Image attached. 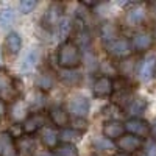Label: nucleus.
Listing matches in <instances>:
<instances>
[{"mask_svg":"<svg viewBox=\"0 0 156 156\" xmlns=\"http://www.w3.org/2000/svg\"><path fill=\"white\" fill-rule=\"evenodd\" d=\"M122 114V108L117 105V103H111L108 105L105 109H103V115L106 117V122H111V120H119V117Z\"/></svg>","mask_w":156,"mask_h":156,"instance_id":"nucleus-26","label":"nucleus"},{"mask_svg":"<svg viewBox=\"0 0 156 156\" xmlns=\"http://www.w3.org/2000/svg\"><path fill=\"white\" fill-rule=\"evenodd\" d=\"M142 148H144V156H156V140H147V144H144Z\"/></svg>","mask_w":156,"mask_h":156,"instance_id":"nucleus-32","label":"nucleus"},{"mask_svg":"<svg viewBox=\"0 0 156 156\" xmlns=\"http://www.w3.org/2000/svg\"><path fill=\"white\" fill-rule=\"evenodd\" d=\"M17 147L14 137L9 134V131L0 133V156H16Z\"/></svg>","mask_w":156,"mask_h":156,"instance_id":"nucleus-19","label":"nucleus"},{"mask_svg":"<svg viewBox=\"0 0 156 156\" xmlns=\"http://www.w3.org/2000/svg\"><path fill=\"white\" fill-rule=\"evenodd\" d=\"M41 140L47 148L55 150L59 145V131L53 126H44L41 129Z\"/></svg>","mask_w":156,"mask_h":156,"instance_id":"nucleus-20","label":"nucleus"},{"mask_svg":"<svg viewBox=\"0 0 156 156\" xmlns=\"http://www.w3.org/2000/svg\"><path fill=\"white\" fill-rule=\"evenodd\" d=\"M115 156H126V154H122V153H119V154H115Z\"/></svg>","mask_w":156,"mask_h":156,"instance_id":"nucleus-39","label":"nucleus"},{"mask_svg":"<svg viewBox=\"0 0 156 156\" xmlns=\"http://www.w3.org/2000/svg\"><path fill=\"white\" fill-rule=\"evenodd\" d=\"M90 109V101L87 100V97L81 95V94H76L73 97H70L69 100V112L72 114V117L75 119H86L87 114Z\"/></svg>","mask_w":156,"mask_h":156,"instance_id":"nucleus-4","label":"nucleus"},{"mask_svg":"<svg viewBox=\"0 0 156 156\" xmlns=\"http://www.w3.org/2000/svg\"><path fill=\"white\" fill-rule=\"evenodd\" d=\"M48 117H50V120L53 122L59 129L66 128L70 123V114L62 106H51L48 109Z\"/></svg>","mask_w":156,"mask_h":156,"instance_id":"nucleus-16","label":"nucleus"},{"mask_svg":"<svg viewBox=\"0 0 156 156\" xmlns=\"http://www.w3.org/2000/svg\"><path fill=\"white\" fill-rule=\"evenodd\" d=\"M106 51L108 55L112 56V58H117V59H125V58H129V55L133 53V47H131V41L126 37H119L115 39L114 42L108 44L106 45Z\"/></svg>","mask_w":156,"mask_h":156,"instance_id":"nucleus-3","label":"nucleus"},{"mask_svg":"<svg viewBox=\"0 0 156 156\" xmlns=\"http://www.w3.org/2000/svg\"><path fill=\"white\" fill-rule=\"evenodd\" d=\"M70 20L67 19V17H62L61 20H59V23L56 25V30H58V34H59V37H66L67 34H69V31H70Z\"/></svg>","mask_w":156,"mask_h":156,"instance_id":"nucleus-29","label":"nucleus"},{"mask_svg":"<svg viewBox=\"0 0 156 156\" xmlns=\"http://www.w3.org/2000/svg\"><path fill=\"white\" fill-rule=\"evenodd\" d=\"M5 112H6V103L0 98V115H3Z\"/></svg>","mask_w":156,"mask_h":156,"instance_id":"nucleus-34","label":"nucleus"},{"mask_svg":"<svg viewBox=\"0 0 156 156\" xmlns=\"http://www.w3.org/2000/svg\"><path fill=\"white\" fill-rule=\"evenodd\" d=\"M59 76H61V80L66 83V84H70V86H73V84H78L81 81V75L78 73V72H75V70H62L61 73H59Z\"/></svg>","mask_w":156,"mask_h":156,"instance_id":"nucleus-27","label":"nucleus"},{"mask_svg":"<svg viewBox=\"0 0 156 156\" xmlns=\"http://www.w3.org/2000/svg\"><path fill=\"white\" fill-rule=\"evenodd\" d=\"M153 37H154V41H156V27H154V31H153Z\"/></svg>","mask_w":156,"mask_h":156,"instance_id":"nucleus-37","label":"nucleus"},{"mask_svg":"<svg viewBox=\"0 0 156 156\" xmlns=\"http://www.w3.org/2000/svg\"><path fill=\"white\" fill-rule=\"evenodd\" d=\"M154 75H156V73H154Z\"/></svg>","mask_w":156,"mask_h":156,"instance_id":"nucleus-40","label":"nucleus"},{"mask_svg":"<svg viewBox=\"0 0 156 156\" xmlns=\"http://www.w3.org/2000/svg\"><path fill=\"white\" fill-rule=\"evenodd\" d=\"M145 109H147V101L140 97H131L125 106V112L129 115V119L142 115L145 112Z\"/></svg>","mask_w":156,"mask_h":156,"instance_id":"nucleus-18","label":"nucleus"},{"mask_svg":"<svg viewBox=\"0 0 156 156\" xmlns=\"http://www.w3.org/2000/svg\"><path fill=\"white\" fill-rule=\"evenodd\" d=\"M55 156H78V150L73 144H66V142H61V144L55 148L53 151Z\"/></svg>","mask_w":156,"mask_h":156,"instance_id":"nucleus-24","label":"nucleus"},{"mask_svg":"<svg viewBox=\"0 0 156 156\" xmlns=\"http://www.w3.org/2000/svg\"><path fill=\"white\" fill-rule=\"evenodd\" d=\"M36 58H37V51L33 48L30 53L27 55V58H25V61L22 62V66H20V69L23 70V72H28V70H31L33 67H34V62H36Z\"/></svg>","mask_w":156,"mask_h":156,"instance_id":"nucleus-28","label":"nucleus"},{"mask_svg":"<svg viewBox=\"0 0 156 156\" xmlns=\"http://www.w3.org/2000/svg\"><path fill=\"white\" fill-rule=\"evenodd\" d=\"M139 66H136V61L131 59V58H125L120 61L119 64V70L120 73L125 76V78H129V76H133L134 75V70H137Z\"/></svg>","mask_w":156,"mask_h":156,"instance_id":"nucleus-23","label":"nucleus"},{"mask_svg":"<svg viewBox=\"0 0 156 156\" xmlns=\"http://www.w3.org/2000/svg\"><path fill=\"white\" fill-rule=\"evenodd\" d=\"M0 62H2V50H0Z\"/></svg>","mask_w":156,"mask_h":156,"instance_id":"nucleus-38","label":"nucleus"},{"mask_svg":"<svg viewBox=\"0 0 156 156\" xmlns=\"http://www.w3.org/2000/svg\"><path fill=\"white\" fill-rule=\"evenodd\" d=\"M129 41H131L133 51L142 53V51H147L151 48V45L154 42V37H153V33H150L147 30H142V31H136Z\"/></svg>","mask_w":156,"mask_h":156,"instance_id":"nucleus-9","label":"nucleus"},{"mask_svg":"<svg viewBox=\"0 0 156 156\" xmlns=\"http://www.w3.org/2000/svg\"><path fill=\"white\" fill-rule=\"evenodd\" d=\"M125 131L128 134H133L136 137L144 139L150 136V123L140 117H134V119H128L125 122Z\"/></svg>","mask_w":156,"mask_h":156,"instance_id":"nucleus-7","label":"nucleus"},{"mask_svg":"<svg viewBox=\"0 0 156 156\" xmlns=\"http://www.w3.org/2000/svg\"><path fill=\"white\" fill-rule=\"evenodd\" d=\"M59 67L64 70H75L78 66L81 64L83 56H81V50L73 41H64L58 47V55H56Z\"/></svg>","mask_w":156,"mask_h":156,"instance_id":"nucleus-1","label":"nucleus"},{"mask_svg":"<svg viewBox=\"0 0 156 156\" xmlns=\"http://www.w3.org/2000/svg\"><path fill=\"white\" fill-rule=\"evenodd\" d=\"M12 20H14V11H12L11 8L9 9H3L2 12H0V23H2V27L9 25Z\"/></svg>","mask_w":156,"mask_h":156,"instance_id":"nucleus-30","label":"nucleus"},{"mask_svg":"<svg viewBox=\"0 0 156 156\" xmlns=\"http://www.w3.org/2000/svg\"><path fill=\"white\" fill-rule=\"evenodd\" d=\"M30 108H28V103L23 101L20 98H16L14 101L9 103V117L14 123H19V122H25V119L30 115Z\"/></svg>","mask_w":156,"mask_h":156,"instance_id":"nucleus-12","label":"nucleus"},{"mask_svg":"<svg viewBox=\"0 0 156 156\" xmlns=\"http://www.w3.org/2000/svg\"><path fill=\"white\" fill-rule=\"evenodd\" d=\"M92 147L98 151H111V150L115 148L112 140H109L106 137H94L92 139Z\"/></svg>","mask_w":156,"mask_h":156,"instance_id":"nucleus-25","label":"nucleus"},{"mask_svg":"<svg viewBox=\"0 0 156 156\" xmlns=\"http://www.w3.org/2000/svg\"><path fill=\"white\" fill-rule=\"evenodd\" d=\"M123 134H125V123H122L120 120L105 122V125H103V137L109 140H117Z\"/></svg>","mask_w":156,"mask_h":156,"instance_id":"nucleus-15","label":"nucleus"},{"mask_svg":"<svg viewBox=\"0 0 156 156\" xmlns=\"http://www.w3.org/2000/svg\"><path fill=\"white\" fill-rule=\"evenodd\" d=\"M115 147L120 150L122 154L136 153L137 150H140L142 147H144V139H140V137H136V136H133V134L125 133L120 139H117Z\"/></svg>","mask_w":156,"mask_h":156,"instance_id":"nucleus-6","label":"nucleus"},{"mask_svg":"<svg viewBox=\"0 0 156 156\" xmlns=\"http://www.w3.org/2000/svg\"><path fill=\"white\" fill-rule=\"evenodd\" d=\"M156 73V56L150 55L145 59H142V62L139 64L137 67V76L140 81H150L153 75Z\"/></svg>","mask_w":156,"mask_h":156,"instance_id":"nucleus-14","label":"nucleus"},{"mask_svg":"<svg viewBox=\"0 0 156 156\" xmlns=\"http://www.w3.org/2000/svg\"><path fill=\"white\" fill-rule=\"evenodd\" d=\"M36 5H37L36 0H22L19 3V8H20L22 14H28V12H31L36 8Z\"/></svg>","mask_w":156,"mask_h":156,"instance_id":"nucleus-31","label":"nucleus"},{"mask_svg":"<svg viewBox=\"0 0 156 156\" xmlns=\"http://www.w3.org/2000/svg\"><path fill=\"white\" fill-rule=\"evenodd\" d=\"M44 125H45V115L41 112H33L22 123V131L23 134H34L37 131H41Z\"/></svg>","mask_w":156,"mask_h":156,"instance_id":"nucleus-11","label":"nucleus"},{"mask_svg":"<svg viewBox=\"0 0 156 156\" xmlns=\"http://www.w3.org/2000/svg\"><path fill=\"white\" fill-rule=\"evenodd\" d=\"M98 33H100V37H101V41L105 42L106 45L114 42L115 39H119L120 37V27L117 25L115 22H103L100 25V28H98Z\"/></svg>","mask_w":156,"mask_h":156,"instance_id":"nucleus-13","label":"nucleus"},{"mask_svg":"<svg viewBox=\"0 0 156 156\" xmlns=\"http://www.w3.org/2000/svg\"><path fill=\"white\" fill-rule=\"evenodd\" d=\"M5 48L9 56H16L22 48V39L16 31H11L5 37Z\"/></svg>","mask_w":156,"mask_h":156,"instance_id":"nucleus-21","label":"nucleus"},{"mask_svg":"<svg viewBox=\"0 0 156 156\" xmlns=\"http://www.w3.org/2000/svg\"><path fill=\"white\" fill-rule=\"evenodd\" d=\"M150 136H153V140H156V120L150 125Z\"/></svg>","mask_w":156,"mask_h":156,"instance_id":"nucleus-33","label":"nucleus"},{"mask_svg":"<svg viewBox=\"0 0 156 156\" xmlns=\"http://www.w3.org/2000/svg\"><path fill=\"white\" fill-rule=\"evenodd\" d=\"M0 98L3 101H14L17 98V87L6 69H0Z\"/></svg>","mask_w":156,"mask_h":156,"instance_id":"nucleus-2","label":"nucleus"},{"mask_svg":"<svg viewBox=\"0 0 156 156\" xmlns=\"http://www.w3.org/2000/svg\"><path fill=\"white\" fill-rule=\"evenodd\" d=\"M62 11H64L62 3H58V2L50 3V6L47 8L45 14L42 17V25H44L45 28H48V30L56 28V25L62 19Z\"/></svg>","mask_w":156,"mask_h":156,"instance_id":"nucleus-8","label":"nucleus"},{"mask_svg":"<svg viewBox=\"0 0 156 156\" xmlns=\"http://www.w3.org/2000/svg\"><path fill=\"white\" fill-rule=\"evenodd\" d=\"M55 81H56V78L55 75L51 73L50 70H41L37 73L36 76V80H34V84H36V89L39 90V92H48V90L55 86Z\"/></svg>","mask_w":156,"mask_h":156,"instance_id":"nucleus-17","label":"nucleus"},{"mask_svg":"<svg viewBox=\"0 0 156 156\" xmlns=\"http://www.w3.org/2000/svg\"><path fill=\"white\" fill-rule=\"evenodd\" d=\"M114 81L112 78L106 76V75H100L95 78L94 81V86H92V90H94V95L98 97V98H106L109 95H112L114 92Z\"/></svg>","mask_w":156,"mask_h":156,"instance_id":"nucleus-10","label":"nucleus"},{"mask_svg":"<svg viewBox=\"0 0 156 156\" xmlns=\"http://www.w3.org/2000/svg\"><path fill=\"white\" fill-rule=\"evenodd\" d=\"M150 11H151L153 16H156V2H153V3L150 5Z\"/></svg>","mask_w":156,"mask_h":156,"instance_id":"nucleus-35","label":"nucleus"},{"mask_svg":"<svg viewBox=\"0 0 156 156\" xmlns=\"http://www.w3.org/2000/svg\"><path fill=\"white\" fill-rule=\"evenodd\" d=\"M147 17V8L140 3H136L133 5L131 8H128L125 16H123V23L126 27H139L140 23H144Z\"/></svg>","mask_w":156,"mask_h":156,"instance_id":"nucleus-5","label":"nucleus"},{"mask_svg":"<svg viewBox=\"0 0 156 156\" xmlns=\"http://www.w3.org/2000/svg\"><path fill=\"white\" fill-rule=\"evenodd\" d=\"M81 136H83V129H78L75 126H66V128L59 129V140L66 142V144L75 145V142L80 140Z\"/></svg>","mask_w":156,"mask_h":156,"instance_id":"nucleus-22","label":"nucleus"},{"mask_svg":"<svg viewBox=\"0 0 156 156\" xmlns=\"http://www.w3.org/2000/svg\"><path fill=\"white\" fill-rule=\"evenodd\" d=\"M39 156H55V154H53V153H41Z\"/></svg>","mask_w":156,"mask_h":156,"instance_id":"nucleus-36","label":"nucleus"}]
</instances>
